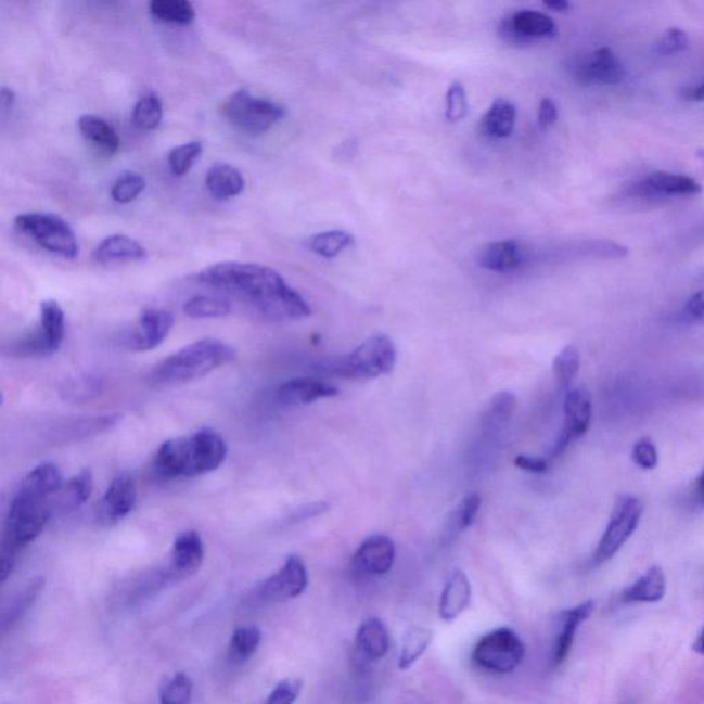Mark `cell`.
I'll return each mask as SVG.
<instances>
[{
  "instance_id": "cell-6",
  "label": "cell",
  "mask_w": 704,
  "mask_h": 704,
  "mask_svg": "<svg viewBox=\"0 0 704 704\" xmlns=\"http://www.w3.org/2000/svg\"><path fill=\"white\" fill-rule=\"evenodd\" d=\"M220 111L231 125L251 136L269 131L285 116L284 106L266 98L252 95L245 89L230 95L220 106Z\"/></svg>"
},
{
  "instance_id": "cell-12",
  "label": "cell",
  "mask_w": 704,
  "mask_h": 704,
  "mask_svg": "<svg viewBox=\"0 0 704 704\" xmlns=\"http://www.w3.org/2000/svg\"><path fill=\"white\" fill-rule=\"evenodd\" d=\"M564 424L554 445L551 459H558L568 449L573 441L583 438L588 433L592 421V397L589 391L574 388L567 391L564 398Z\"/></svg>"
},
{
  "instance_id": "cell-39",
  "label": "cell",
  "mask_w": 704,
  "mask_h": 704,
  "mask_svg": "<svg viewBox=\"0 0 704 704\" xmlns=\"http://www.w3.org/2000/svg\"><path fill=\"white\" fill-rule=\"evenodd\" d=\"M261 631L256 626H244L234 630L230 640V657L233 661L245 662L258 651Z\"/></svg>"
},
{
  "instance_id": "cell-16",
  "label": "cell",
  "mask_w": 704,
  "mask_h": 704,
  "mask_svg": "<svg viewBox=\"0 0 704 704\" xmlns=\"http://www.w3.org/2000/svg\"><path fill=\"white\" fill-rule=\"evenodd\" d=\"M204 541L197 532H183L174 539L167 568L164 569L167 583L192 577L204 562Z\"/></svg>"
},
{
  "instance_id": "cell-46",
  "label": "cell",
  "mask_w": 704,
  "mask_h": 704,
  "mask_svg": "<svg viewBox=\"0 0 704 704\" xmlns=\"http://www.w3.org/2000/svg\"><path fill=\"white\" fill-rule=\"evenodd\" d=\"M482 498L479 495H471L464 498L457 510L456 524L457 530L465 532L475 523L479 515Z\"/></svg>"
},
{
  "instance_id": "cell-14",
  "label": "cell",
  "mask_w": 704,
  "mask_h": 704,
  "mask_svg": "<svg viewBox=\"0 0 704 704\" xmlns=\"http://www.w3.org/2000/svg\"><path fill=\"white\" fill-rule=\"evenodd\" d=\"M575 80L584 86H616L626 79V69L618 56L609 48H601L585 55L574 65Z\"/></svg>"
},
{
  "instance_id": "cell-27",
  "label": "cell",
  "mask_w": 704,
  "mask_h": 704,
  "mask_svg": "<svg viewBox=\"0 0 704 704\" xmlns=\"http://www.w3.org/2000/svg\"><path fill=\"white\" fill-rule=\"evenodd\" d=\"M94 479L90 470L79 472L54 497L55 515H68L79 510L91 497Z\"/></svg>"
},
{
  "instance_id": "cell-23",
  "label": "cell",
  "mask_w": 704,
  "mask_h": 704,
  "mask_svg": "<svg viewBox=\"0 0 704 704\" xmlns=\"http://www.w3.org/2000/svg\"><path fill=\"white\" fill-rule=\"evenodd\" d=\"M472 600L470 578L461 569H455L447 578L439 600V616L441 620L453 622L464 614Z\"/></svg>"
},
{
  "instance_id": "cell-25",
  "label": "cell",
  "mask_w": 704,
  "mask_h": 704,
  "mask_svg": "<svg viewBox=\"0 0 704 704\" xmlns=\"http://www.w3.org/2000/svg\"><path fill=\"white\" fill-rule=\"evenodd\" d=\"M146 255V249L137 240L123 234L110 235L92 252V258L102 265L140 261Z\"/></svg>"
},
{
  "instance_id": "cell-37",
  "label": "cell",
  "mask_w": 704,
  "mask_h": 704,
  "mask_svg": "<svg viewBox=\"0 0 704 704\" xmlns=\"http://www.w3.org/2000/svg\"><path fill=\"white\" fill-rule=\"evenodd\" d=\"M163 104L161 98L154 92L143 95L138 100L132 111V125L141 131H153L162 125Z\"/></svg>"
},
{
  "instance_id": "cell-57",
  "label": "cell",
  "mask_w": 704,
  "mask_h": 704,
  "mask_svg": "<svg viewBox=\"0 0 704 704\" xmlns=\"http://www.w3.org/2000/svg\"><path fill=\"white\" fill-rule=\"evenodd\" d=\"M692 649L696 654L704 655V626L701 633L697 635L695 642H693Z\"/></svg>"
},
{
  "instance_id": "cell-56",
  "label": "cell",
  "mask_w": 704,
  "mask_h": 704,
  "mask_svg": "<svg viewBox=\"0 0 704 704\" xmlns=\"http://www.w3.org/2000/svg\"><path fill=\"white\" fill-rule=\"evenodd\" d=\"M548 9L553 10V12H565L569 9V3L567 0H549V2L543 3Z\"/></svg>"
},
{
  "instance_id": "cell-11",
  "label": "cell",
  "mask_w": 704,
  "mask_h": 704,
  "mask_svg": "<svg viewBox=\"0 0 704 704\" xmlns=\"http://www.w3.org/2000/svg\"><path fill=\"white\" fill-rule=\"evenodd\" d=\"M308 586V572L305 562L297 554H291L284 565L261 583L255 590L259 603H285L305 593Z\"/></svg>"
},
{
  "instance_id": "cell-26",
  "label": "cell",
  "mask_w": 704,
  "mask_h": 704,
  "mask_svg": "<svg viewBox=\"0 0 704 704\" xmlns=\"http://www.w3.org/2000/svg\"><path fill=\"white\" fill-rule=\"evenodd\" d=\"M666 589V575L654 565L622 592L620 600L626 604H654L665 598Z\"/></svg>"
},
{
  "instance_id": "cell-4",
  "label": "cell",
  "mask_w": 704,
  "mask_h": 704,
  "mask_svg": "<svg viewBox=\"0 0 704 704\" xmlns=\"http://www.w3.org/2000/svg\"><path fill=\"white\" fill-rule=\"evenodd\" d=\"M238 353L219 338H202L171 354L153 368L149 383L153 387H174L203 379L233 362Z\"/></svg>"
},
{
  "instance_id": "cell-30",
  "label": "cell",
  "mask_w": 704,
  "mask_h": 704,
  "mask_svg": "<svg viewBox=\"0 0 704 704\" xmlns=\"http://www.w3.org/2000/svg\"><path fill=\"white\" fill-rule=\"evenodd\" d=\"M46 579L43 577L34 578L24 586L20 592L13 596L8 605H4L2 618H0V628L2 631L12 629L25 614L28 613L35 601L39 599L44 589Z\"/></svg>"
},
{
  "instance_id": "cell-2",
  "label": "cell",
  "mask_w": 704,
  "mask_h": 704,
  "mask_svg": "<svg viewBox=\"0 0 704 704\" xmlns=\"http://www.w3.org/2000/svg\"><path fill=\"white\" fill-rule=\"evenodd\" d=\"M60 468L46 462L24 477L10 505L0 547V583L12 575L20 554L43 533L55 515L54 497L63 488Z\"/></svg>"
},
{
  "instance_id": "cell-1",
  "label": "cell",
  "mask_w": 704,
  "mask_h": 704,
  "mask_svg": "<svg viewBox=\"0 0 704 704\" xmlns=\"http://www.w3.org/2000/svg\"><path fill=\"white\" fill-rule=\"evenodd\" d=\"M202 284L233 296L270 322H295L311 316V307L280 272L259 264L222 261L199 274Z\"/></svg>"
},
{
  "instance_id": "cell-28",
  "label": "cell",
  "mask_w": 704,
  "mask_h": 704,
  "mask_svg": "<svg viewBox=\"0 0 704 704\" xmlns=\"http://www.w3.org/2000/svg\"><path fill=\"white\" fill-rule=\"evenodd\" d=\"M205 187L213 197L229 200L243 193L245 179L238 168L230 164L217 163L208 169Z\"/></svg>"
},
{
  "instance_id": "cell-41",
  "label": "cell",
  "mask_w": 704,
  "mask_h": 704,
  "mask_svg": "<svg viewBox=\"0 0 704 704\" xmlns=\"http://www.w3.org/2000/svg\"><path fill=\"white\" fill-rule=\"evenodd\" d=\"M146 188L145 178L141 174L127 171L121 174L116 182L113 183L111 194L112 199L119 204H130L137 200Z\"/></svg>"
},
{
  "instance_id": "cell-48",
  "label": "cell",
  "mask_w": 704,
  "mask_h": 704,
  "mask_svg": "<svg viewBox=\"0 0 704 704\" xmlns=\"http://www.w3.org/2000/svg\"><path fill=\"white\" fill-rule=\"evenodd\" d=\"M688 46H690V39L687 34L681 29L671 28L662 36L656 48L663 55H673L686 51Z\"/></svg>"
},
{
  "instance_id": "cell-51",
  "label": "cell",
  "mask_w": 704,
  "mask_h": 704,
  "mask_svg": "<svg viewBox=\"0 0 704 704\" xmlns=\"http://www.w3.org/2000/svg\"><path fill=\"white\" fill-rule=\"evenodd\" d=\"M559 117L558 106L551 98H543L538 110V123L542 128H548L556 123Z\"/></svg>"
},
{
  "instance_id": "cell-49",
  "label": "cell",
  "mask_w": 704,
  "mask_h": 704,
  "mask_svg": "<svg viewBox=\"0 0 704 704\" xmlns=\"http://www.w3.org/2000/svg\"><path fill=\"white\" fill-rule=\"evenodd\" d=\"M683 320L704 325V290L690 297L682 310Z\"/></svg>"
},
{
  "instance_id": "cell-24",
  "label": "cell",
  "mask_w": 704,
  "mask_h": 704,
  "mask_svg": "<svg viewBox=\"0 0 704 704\" xmlns=\"http://www.w3.org/2000/svg\"><path fill=\"white\" fill-rule=\"evenodd\" d=\"M389 644V631L382 619L370 616L359 626L356 636V650L363 661H382L388 654Z\"/></svg>"
},
{
  "instance_id": "cell-40",
  "label": "cell",
  "mask_w": 704,
  "mask_h": 704,
  "mask_svg": "<svg viewBox=\"0 0 704 704\" xmlns=\"http://www.w3.org/2000/svg\"><path fill=\"white\" fill-rule=\"evenodd\" d=\"M203 153V143L199 141H192L183 143V145L175 146L171 152L168 153V166L171 169L174 177H183L187 175L190 169H192L193 164Z\"/></svg>"
},
{
  "instance_id": "cell-54",
  "label": "cell",
  "mask_w": 704,
  "mask_h": 704,
  "mask_svg": "<svg viewBox=\"0 0 704 704\" xmlns=\"http://www.w3.org/2000/svg\"><path fill=\"white\" fill-rule=\"evenodd\" d=\"M693 497L699 505L704 507V468L701 475L696 477L695 486H693Z\"/></svg>"
},
{
  "instance_id": "cell-3",
  "label": "cell",
  "mask_w": 704,
  "mask_h": 704,
  "mask_svg": "<svg viewBox=\"0 0 704 704\" xmlns=\"http://www.w3.org/2000/svg\"><path fill=\"white\" fill-rule=\"evenodd\" d=\"M228 453L222 436L202 430L164 441L154 457V471L163 479H190L217 471Z\"/></svg>"
},
{
  "instance_id": "cell-7",
  "label": "cell",
  "mask_w": 704,
  "mask_h": 704,
  "mask_svg": "<svg viewBox=\"0 0 704 704\" xmlns=\"http://www.w3.org/2000/svg\"><path fill=\"white\" fill-rule=\"evenodd\" d=\"M65 315L59 302L44 300L40 305L39 328L29 335L10 343V356L17 358H46L54 356L63 346Z\"/></svg>"
},
{
  "instance_id": "cell-20",
  "label": "cell",
  "mask_w": 704,
  "mask_h": 704,
  "mask_svg": "<svg viewBox=\"0 0 704 704\" xmlns=\"http://www.w3.org/2000/svg\"><path fill=\"white\" fill-rule=\"evenodd\" d=\"M703 188L695 179L686 175L657 171L637 182L630 190L635 197L660 199L671 197V195H696L702 193Z\"/></svg>"
},
{
  "instance_id": "cell-29",
  "label": "cell",
  "mask_w": 704,
  "mask_h": 704,
  "mask_svg": "<svg viewBox=\"0 0 704 704\" xmlns=\"http://www.w3.org/2000/svg\"><path fill=\"white\" fill-rule=\"evenodd\" d=\"M517 119L516 106L505 98H497L488 107L486 115L483 116L481 123V131L483 136L495 138V140H502L508 138L513 132Z\"/></svg>"
},
{
  "instance_id": "cell-8",
  "label": "cell",
  "mask_w": 704,
  "mask_h": 704,
  "mask_svg": "<svg viewBox=\"0 0 704 704\" xmlns=\"http://www.w3.org/2000/svg\"><path fill=\"white\" fill-rule=\"evenodd\" d=\"M15 229L51 254L75 259L79 255V244L74 229L64 218L55 214L30 213L14 219Z\"/></svg>"
},
{
  "instance_id": "cell-19",
  "label": "cell",
  "mask_w": 704,
  "mask_h": 704,
  "mask_svg": "<svg viewBox=\"0 0 704 704\" xmlns=\"http://www.w3.org/2000/svg\"><path fill=\"white\" fill-rule=\"evenodd\" d=\"M530 258L527 245L517 240L495 241L477 252V265L492 272H512L521 269Z\"/></svg>"
},
{
  "instance_id": "cell-50",
  "label": "cell",
  "mask_w": 704,
  "mask_h": 704,
  "mask_svg": "<svg viewBox=\"0 0 704 704\" xmlns=\"http://www.w3.org/2000/svg\"><path fill=\"white\" fill-rule=\"evenodd\" d=\"M515 465L519 470L526 471L528 474H545L548 471L549 462L539 457L519 455L515 459Z\"/></svg>"
},
{
  "instance_id": "cell-15",
  "label": "cell",
  "mask_w": 704,
  "mask_h": 704,
  "mask_svg": "<svg viewBox=\"0 0 704 704\" xmlns=\"http://www.w3.org/2000/svg\"><path fill=\"white\" fill-rule=\"evenodd\" d=\"M137 502V486L133 477L120 474L112 481L101 498L95 511V521L100 526L111 527L125 521Z\"/></svg>"
},
{
  "instance_id": "cell-34",
  "label": "cell",
  "mask_w": 704,
  "mask_h": 704,
  "mask_svg": "<svg viewBox=\"0 0 704 704\" xmlns=\"http://www.w3.org/2000/svg\"><path fill=\"white\" fill-rule=\"evenodd\" d=\"M149 12L158 22L174 25H189L195 18L193 4L188 0H152Z\"/></svg>"
},
{
  "instance_id": "cell-5",
  "label": "cell",
  "mask_w": 704,
  "mask_h": 704,
  "mask_svg": "<svg viewBox=\"0 0 704 704\" xmlns=\"http://www.w3.org/2000/svg\"><path fill=\"white\" fill-rule=\"evenodd\" d=\"M397 347L388 336L374 335L364 341L347 357L318 367V372L351 380H370L385 376L397 364Z\"/></svg>"
},
{
  "instance_id": "cell-35",
  "label": "cell",
  "mask_w": 704,
  "mask_h": 704,
  "mask_svg": "<svg viewBox=\"0 0 704 704\" xmlns=\"http://www.w3.org/2000/svg\"><path fill=\"white\" fill-rule=\"evenodd\" d=\"M353 243L354 238L347 231L331 230L311 235L306 241V246L311 252H315L316 255L321 256V258L333 259L341 255L344 249H347L349 245H353Z\"/></svg>"
},
{
  "instance_id": "cell-45",
  "label": "cell",
  "mask_w": 704,
  "mask_h": 704,
  "mask_svg": "<svg viewBox=\"0 0 704 704\" xmlns=\"http://www.w3.org/2000/svg\"><path fill=\"white\" fill-rule=\"evenodd\" d=\"M303 681L297 678H286L279 682V686L272 690L265 704H295L300 696Z\"/></svg>"
},
{
  "instance_id": "cell-9",
  "label": "cell",
  "mask_w": 704,
  "mask_h": 704,
  "mask_svg": "<svg viewBox=\"0 0 704 704\" xmlns=\"http://www.w3.org/2000/svg\"><path fill=\"white\" fill-rule=\"evenodd\" d=\"M526 647L515 630L498 628L476 642L471 660L479 669L495 675H510L522 665Z\"/></svg>"
},
{
  "instance_id": "cell-38",
  "label": "cell",
  "mask_w": 704,
  "mask_h": 704,
  "mask_svg": "<svg viewBox=\"0 0 704 704\" xmlns=\"http://www.w3.org/2000/svg\"><path fill=\"white\" fill-rule=\"evenodd\" d=\"M553 376L560 388L569 391L580 368V354L577 347L567 346L554 357Z\"/></svg>"
},
{
  "instance_id": "cell-43",
  "label": "cell",
  "mask_w": 704,
  "mask_h": 704,
  "mask_svg": "<svg viewBox=\"0 0 704 704\" xmlns=\"http://www.w3.org/2000/svg\"><path fill=\"white\" fill-rule=\"evenodd\" d=\"M517 406L516 395L510 391H500L490 400L486 413L487 424H505L515 413Z\"/></svg>"
},
{
  "instance_id": "cell-47",
  "label": "cell",
  "mask_w": 704,
  "mask_h": 704,
  "mask_svg": "<svg viewBox=\"0 0 704 704\" xmlns=\"http://www.w3.org/2000/svg\"><path fill=\"white\" fill-rule=\"evenodd\" d=\"M631 459L641 470L650 471L657 466V450L654 441L650 438L637 440L631 451Z\"/></svg>"
},
{
  "instance_id": "cell-52",
  "label": "cell",
  "mask_w": 704,
  "mask_h": 704,
  "mask_svg": "<svg viewBox=\"0 0 704 704\" xmlns=\"http://www.w3.org/2000/svg\"><path fill=\"white\" fill-rule=\"evenodd\" d=\"M329 503L328 502H316V503H310V505H306L305 508H302L300 512L296 513L295 521H305V519L312 517V516H318L321 515V513H325L329 510Z\"/></svg>"
},
{
  "instance_id": "cell-42",
  "label": "cell",
  "mask_w": 704,
  "mask_h": 704,
  "mask_svg": "<svg viewBox=\"0 0 704 704\" xmlns=\"http://www.w3.org/2000/svg\"><path fill=\"white\" fill-rule=\"evenodd\" d=\"M193 697V681L184 673H177L164 683L161 704H190Z\"/></svg>"
},
{
  "instance_id": "cell-10",
  "label": "cell",
  "mask_w": 704,
  "mask_h": 704,
  "mask_svg": "<svg viewBox=\"0 0 704 704\" xmlns=\"http://www.w3.org/2000/svg\"><path fill=\"white\" fill-rule=\"evenodd\" d=\"M642 512H644V507L639 498L630 495H622L616 498L609 526L596 548L593 565L610 562L620 551L639 527Z\"/></svg>"
},
{
  "instance_id": "cell-44",
  "label": "cell",
  "mask_w": 704,
  "mask_h": 704,
  "mask_svg": "<svg viewBox=\"0 0 704 704\" xmlns=\"http://www.w3.org/2000/svg\"><path fill=\"white\" fill-rule=\"evenodd\" d=\"M468 115V98L465 87L460 81H455L446 94V119L459 123Z\"/></svg>"
},
{
  "instance_id": "cell-31",
  "label": "cell",
  "mask_w": 704,
  "mask_h": 704,
  "mask_svg": "<svg viewBox=\"0 0 704 704\" xmlns=\"http://www.w3.org/2000/svg\"><path fill=\"white\" fill-rule=\"evenodd\" d=\"M104 380L91 373L75 374L64 380L60 387V397L68 404H89L104 393Z\"/></svg>"
},
{
  "instance_id": "cell-21",
  "label": "cell",
  "mask_w": 704,
  "mask_h": 704,
  "mask_svg": "<svg viewBox=\"0 0 704 704\" xmlns=\"http://www.w3.org/2000/svg\"><path fill=\"white\" fill-rule=\"evenodd\" d=\"M594 611L593 601H585L575 607L563 611L558 618V633L554 636L551 662L554 667L563 665L572 652L575 636L579 626L592 616Z\"/></svg>"
},
{
  "instance_id": "cell-55",
  "label": "cell",
  "mask_w": 704,
  "mask_h": 704,
  "mask_svg": "<svg viewBox=\"0 0 704 704\" xmlns=\"http://www.w3.org/2000/svg\"><path fill=\"white\" fill-rule=\"evenodd\" d=\"M683 97H686L687 100H690V101L703 102L704 101V81H703L702 85L693 87V89H688V90L683 91Z\"/></svg>"
},
{
  "instance_id": "cell-32",
  "label": "cell",
  "mask_w": 704,
  "mask_h": 704,
  "mask_svg": "<svg viewBox=\"0 0 704 704\" xmlns=\"http://www.w3.org/2000/svg\"><path fill=\"white\" fill-rule=\"evenodd\" d=\"M81 136L92 145L106 153L113 154L119 151V133L105 119L95 115H84L77 121Z\"/></svg>"
},
{
  "instance_id": "cell-36",
  "label": "cell",
  "mask_w": 704,
  "mask_h": 704,
  "mask_svg": "<svg viewBox=\"0 0 704 704\" xmlns=\"http://www.w3.org/2000/svg\"><path fill=\"white\" fill-rule=\"evenodd\" d=\"M183 312L192 320H213L231 312L229 300L217 296H193L183 305Z\"/></svg>"
},
{
  "instance_id": "cell-22",
  "label": "cell",
  "mask_w": 704,
  "mask_h": 704,
  "mask_svg": "<svg viewBox=\"0 0 704 704\" xmlns=\"http://www.w3.org/2000/svg\"><path fill=\"white\" fill-rule=\"evenodd\" d=\"M338 389L322 380L297 377L287 380L276 389V399L285 408L310 405L320 399L333 398Z\"/></svg>"
},
{
  "instance_id": "cell-13",
  "label": "cell",
  "mask_w": 704,
  "mask_h": 704,
  "mask_svg": "<svg viewBox=\"0 0 704 704\" xmlns=\"http://www.w3.org/2000/svg\"><path fill=\"white\" fill-rule=\"evenodd\" d=\"M558 34L551 15L536 10H521L508 15L500 24L502 39L512 44H530L537 40L553 38Z\"/></svg>"
},
{
  "instance_id": "cell-33",
  "label": "cell",
  "mask_w": 704,
  "mask_h": 704,
  "mask_svg": "<svg viewBox=\"0 0 704 704\" xmlns=\"http://www.w3.org/2000/svg\"><path fill=\"white\" fill-rule=\"evenodd\" d=\"M433 640V630L423 628V626H410L405 631L402 641H400L398 656L399 669L409 670L425 654L426 650L430 649Z\"/></svg>"
},
{
  "instance_id": "cell-53",
  "label": "cell",
  "mask_w": 704,
  "mask_h": 704,
  "mask_svg": "<svg viewBox=\"0 0 704 704\" xmlns=\"http://www.w3.org/2000/svg\"><path fill=\"white\" fill-rule=\"evenodd\" d=\"M0 104H2L3 112L12 110L15 104V92L9 87H3L2 92H0Z\"/></svg>"
},
{
  "instance_id": "cell-18",
  "label": "cell",
  "mask_w": 704,
  "mask_h": 704,
  "mask_svg": "<svg viewBox=\"0 0 704 704\" xmlns=\"http://www.w3.org/2000/svg\"><path fill=\"white\" fill-rule=\"evenodd\" d=\"M174 316L162 308H146L142 311L136 331L127 336L126 346L131 351H152L163 344L174 328Z\"/></svg>"
},
{
  "instance_id": "cell-17",
  "label": "cell",
  "mask_w": 704,
  "mask_h": 704,
  "mask_svg": "<svg viewBox=\"0 0 704 704\" xmlns=\"http://www.w3.org/2000/svg\"><path fill=\"white\" fill-rule=\"evenodd\" d=\"M397 549L393 539L383 534L370 536L359 545L351 560L354 572L368 577H382L393 568Z\"/></svg>"
}]
</instances>
